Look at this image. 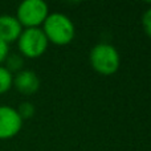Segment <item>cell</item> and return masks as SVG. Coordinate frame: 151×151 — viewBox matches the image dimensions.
<instances>
[{"instance_id": "obj_1", "label": "cell", "mask_w": 151, "mask_h": 151, "mask_svg": "<svg viewBox=\"0 0 151 151\" xmlns=\"http://www.w3.org/2000/svg\"><path fill=\"white\" fill-rule=\"evenodd\" d=\"M41 29L48 41L58 47L70 44L76 36V27L72 19L58 12L49 13Z\"/></svg>"}, {"instance_id": "obj_6", "label": "cell", "mask_w": 151, "mask_h": 151, "mask_svg": "<svg viewBox=\"0 0 151 151\" xmlns=\"http://www.w3.org/2000/svg\"><path fill=\"white\" fill-rule=\"evenodd\" d=\"M13 86L23 96H33L40 89V78L36 72L23 69L13 76Z\"/></svg>"}, {"instance_id": "obj_7", "label": "cell", "mask_w": 151, "mask_h": 151, "mask_svg": "<svg viewBox=\"0 0 151 151\" xmlns=\"http://www.w3.org/2000/svg\"><path fill=\"white\" fill-rule=\"evenodd\" d=\"M23 32V27L15 16L0 15V40L9 45L17 41L19 36Z\"/></svg>"}, {"instance_id": "obj_2", "label": "cell", "mask_w": 151, "mask_h": 151, "mask_svg": "<svg viewBox=\"0 0 151 151\" xmlns=\"http://www.w3.org/2000/svg\"><path fill=\"white\" fill-rule=\"evenodd\" d=\"M89 61L94 72L101 76H113L121 66V56L117 48L107 42H99L91 48Z\"/></svg>"}, {"instance_id": "obj_3", "label": "cell", "mask_w": 151, "mask_h": 151, "mask_svg": "<svg viewBox=\"0 0 151 151\" xmlns=\"http://www.w3.org/2000/svg\"><path fill=\"white\" fill-rule=\"evenodd\" d=\"M49 41L41 28H25L17 39L19 52L23 57L39 58L47 52Z\"/></svg>"}, {"instance_id": "obj_11", "label": "cell", "mask_w": 151, "mask_h": 151, "mask_svg": "<svg viewBox=\"0 0 151 151\" xmlns=\"http://www.w3.org/2000/svg\"><path fill=\"white\" fill-rule=\"evenodd\" d=\"M142 25H143L146 35L151 37V8H149L142 16Z\"/></svg>"}, {"instance_id": "obj_4", "label": "cell", "mask_w": 151, "mask_h": 151, "mask_svg": "<svg viewBox=\"0 0 151 151\" xmlns=\"http://www.w3.org/2000/svg\"><path fill=\"white\" fill-rule=\"evenodd\" d=\"M49 15V7L42 0H24L20 3L15 17L24 28H40Z\"/></svg>"}, {"instance_id": "obj_9", "label": "cell", "mask_w": 151, "mask_h": 151, "mask_svg": "<svg viewBox=\"0 0 151 151\" xmlns=\"http://www.w3.org/2000/svg\"><path fill=\"white\" fill-rule=\"evenodd\" d=\"M13 86V74L5 66L0 65V96L5 94Z\"/></svg>"}, {"instance_id": "obj_12", "label": "cell", "mask_w": 151, "mask_h": 151, "mask_svg": "<svg viewBox=\"0 0 151 151\" xmlns=\"http://www.w3.org/2000/svg\"><path fill=\"white\" fill-rule=\"evenodd\" d=\"M8 55H9V45L0 40V65L5 61Z\"/></svg>"}, {"instance_id": "obj_10", "label": "cell", "mask_w": 151, "mask_h": 151, "mask_svg": "<svg viewBox=\"0 0 151 151\" xmlns=\"http://www.w3.org/2000/svg\"><path fill=\"white\" fill-rule=\"evenodd\" d=\"M16 110H17L19 115H20V118L23 121L24 119H31V118L35 115V113H36V107H35V105L32 104V102H28V101L21 102Z\"/></svg>"}, {"instance_id": "obj_5", "label": "cell", "mask_w": 151, "mask_h": 151, "mask_svg": "<svg viewBox=\"0 0 151 151\" xmlns=\"http://www.w3.org/2000/svg\"><path fill=\"white\" fill-rule=\"evenodd\" d=\"M23 119L17 110L8 105H0V141H7L20 133Z\"/></svg>"}, {"instance_id": "obj_8", "label": "cell", "mask_w": 151, "mask_h": 151, "mask_svg": "<svg viewBox=\"0 0 151 151\" xmlns=\"http://www.w3.org/2000/svg\"><path fill=\"white\" fill-rule=\"evenodd\" d=\"M5 68L11 72L12 74H16L19 72L23 70L24 66V57L19 53H12V55H8L7 58H5Z\"/></svg>"}]
</instances>
